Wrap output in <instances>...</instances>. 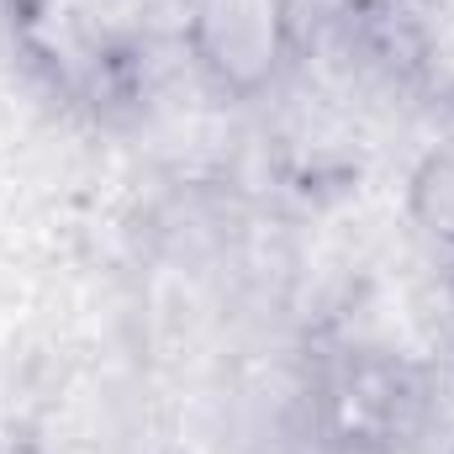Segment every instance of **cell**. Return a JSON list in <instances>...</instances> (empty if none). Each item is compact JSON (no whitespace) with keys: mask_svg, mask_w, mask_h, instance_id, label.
I'll return each mask as SVG.
<instances>
[{"mask_svg":"<svg viewBox=\"0 0 454 454\" xmlns=\"http://www.w3.org/2000/svg\"><path fill=\"white\" fill-rule=\"evenodd\" d=\"M296 0H180V43L223 101L270 96L296 64Z\"/></svg>","mask_w":454,"mask_h":454,"instance_id":"1","label":"cell"},{"mask_svg":"<svg viewBox=\"0 0 454 454\" xmlns=\"http://www.w3.org/2000/svg\"><path fill=\"white\" fill-rule=\"evenodd\" d=\"M428 418V380L391 354H343L317 386V423L343 454L402 450Z\"/></svg>","mask_w":454,"mask_h":454,"instance_id":"2","label":"cell"},{"mask_svg":"<svg viewBox=\"0 0 454 454\" xmlns=\"http://www.w3.org/2000/svg\"><path fill=\"white\" fill-rule=\"evenodd\" d=\"M407 212L434 243L454 248V148L428 153L407 180Z\"/></svg>","mask_w":454,"mask_h":454,"instance_id":"3","label":"cell"}]
</instances>
